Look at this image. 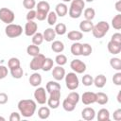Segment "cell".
<instances>
[{
    "instance_id": "obj_1",
    "label": "cell",
    "mask_w": 121,
    "mask_h": 121,
    "mask_svg": "<svg viewBox=\"0 0 121 121\" xmlns=\"http://www.w3.org/2000/svg\"><path fill=\"white\" fill-rule=\"evenodd\" d=\"M20 113L24 117H31L36 112V102L32 99H22L17 104Z\"/></svg>"
},
{
    "instance_id": "obj_2",
    "label": "cell",
    "mask_w": 121,
    "mask_h": 121,
    "mask_svg": "<svg viewBox=\"0 0 121 121\" xmlns=\"http://www.w3.org/2000/svg\"><path fill=\"white\" fill-rule=\"evenodd\" d=\"M110 29V25L106 21H100L96 25H94V27L92 29L93 36L96 39H101L103 38L109 31Z\"/></svg>"
},
{
    "instance_id": "obj_3",
    "label": "cell",
    "mask_w": 121,
    "mask_h": 121,
    "mask_svg": "<svg viewBox=\"0 0 121 121\" xmlns=\"http://www.w3.org/2000/svg\"><path fill=\"white\" fill-rule=\"evenodd\" d=\"M64 78H65V85L69 90L74 91L78 87L79 79L75 72H70L68 74H65Z\"/></svg>"
},
{
    "instance_id": "obj_4",
    "label": "cell",
    "mask_w": 121,
    "mask_h": 121,
    "mask_svg": "<svg viewBox=\"0 0 121 121\" xmlns=\"http://www.w3.org/2000/svg\"><path fill=\"white\" fill-rule=\"evenodd\" d=\"M5 33L9 38H16L23 33V27L17 24H9L5 27Z\"/></svg>"
},
{
    "instance_id": "obj_5",
    "label": "cell",
    "mask_w": 121,
    "mask_h": 121,
    "mask_svg": "<svg viewBox=\"0 0 121 121\" xmlns=\"http://www.w3.org/2000/svg\"><path fill=\"white\" fill-rule=\"evenodd\" d=\"M14 19H15V14L11 9H9L8 8L0 9V20L3 23L9 25V24L13 23Z\"/></svg>"
},
{
    "instance_id": "obj_6",
    "label": "cell",
    "mask_w": 121,
    "mask_h": 121,
    "mask_svg": "<svg viewBox=\"0 0 121 121\" xmlns=\"http://www.w3.org/2000/svg\"><path fill=\"white\" fill-rule=\"evenodd\" d=\"M45 60V56L43 54H41L39 53L37 56H34L32 60L30 61L29 63V67L31 70L33 71H38V70H41L42 67H43V61Z\"/></svg>"
},
{
    "instance_id": "obj_7",
    "label": "cell",
    "mask_w": 121,
    "mask_h": 121,
    "mask_svg": "<svg viewBox=\"0 0 121 121\" xmlns=\"http://www.w3.org/2000/svg\"><path fill=\"white\" fill-rule=\"evenodd\" d=\"M34 98L38 104L43 105L47 101V96H46V92L45 89L43 87H38L34 91Z\"/></svg>"
},
{
    "instance_id": "obj_8",
    "label": "cell",
    "mask_w": 121,
    "mask_h": 121,
    "mask_svg": "<svg viewBox=\"0 0 121 121\" xmlns=\"http://www.w3.org/2000/svg\"><path fill=\"white\" fill-rule=\"evenodd\" d=\"M70 68L76 74H83L85 72V70H86V64L82 60L77 59V60H71V62H70Z\"/></svg>"
},
{
    "instance_id": "obj_9",
    "label": "cell",
    "mask_w": 121,
    "mask_h": 121,
    "mask_svg": "<svg viewBox=\"0 0 121 121\" xmlns=\"http://www.w3.org/2000/svg\"><path fill=\"white\" fill-rule=\"evenodd\" d=\"M96 95L94 92H84L81 95V101L84 105H91L95 103Z\"/></svg>"
},
{
    "instance_id": "obj_10",
    "label": "cell",
    "mask_w": 121,
    "mask_h": 121,
    "mask_svg": "<svg viewBox=\"0 0 121 121\" xmlns=\"http://www.w3.org/2000/svg\"><path fill=\"white\" fill-rule=\"evenodd\" d=\"M37 29H38V25L37 23H35L34 21H27L26 23V26H25V34L28 37H32L36 32H37Z\"/></svg>"
},
{
    "instance_id": "obj_11",
    "label": "cell",
    "mask_w": 121,
    "mask_h": 121,
    "mask_svg": "<svg viewBox=\"0 0 121 121\" xmlns=\"http://www.w3.org/2000/svg\"><path fill=\"white\" fill-rule=\"evenodd\" d=\"M65 74H66V73H65V70H64V68H63L62 66L58 65V66H56V67H53L52 76H53V78H54L55 80L60 81V80H61V79H63L64 77H65Z\"/></svg>"
},
{
    "instance_id": "obj_12",
    "label": "cell",
    "mask_w": 121,
    "mask_h": 121,
    "mask_svg": "<svg viewBox=\"0 0 121 121\" xmlns=\"http://www.w3.org/2000/svg\"><path fill=\"white\" fill-rule=\"evenodd\" d=\"M82 11H83V9L81 8H79V7L76 6V5L71 4L70 8L68 9V15L71 18H73V19H78V18H79L81 16Z\"/></svg>"
},
{
    "instance_id": "obj_13",
    "label": "cell",
    "mask_w": 121,
    "mask_h": 121,
    "mask_svg": "<svg viewBox=\"0 0 121 121\" xmlns=\"http://www.w3.org/2000/svg\"><path fill=\"white\" fill-rule=\"evenodd\" d=\"M81 117L84 120L91 121L95 117V112L93 108L91 107H86L81 111Z\"/></svg>"
},
{
    "instance_id": "obj_14",
    "label": "cell",
    "mask_w": 121,
    "mask_h": 121,
    "mask_svg": "<svg viewBox=\"0 0 121 121\" xmlns=\"http://www.w3.org/2000/svg\"><path fill=\"white\" fill-rule=\"evenodd\" d=\"M55 12L59 17H64L68 13V7L65 3H59L56 5Z\"/></svg>"
},
{
    "instance_id": "obj_15",
    "label": "cell",
    "mask_w": 121,
    "mask_h": 121,
    "mask_svg": "<svg viewBox=\"0 0 121 121\" xmlns=\"http://www.w3.org/2000/svg\"><path fill=\"white\" fill-rule=\"evenodd\" d=\"M42 80H43V78H42L41 74H39V73H37V72H35V73H33L32 75H30V77H29V78H28V81H29L30 85L33 86V87H38V86H40L41 83H42Z\"/></svg>"
},
{
    "instance_id": "obj_16",
    "label": "cell",
    "mask_w": 121,
    "mask_h": 121,
    "mask_svg": "<svg viewBox=\"0 0 121 121\" xmlns=\"http://www.w3.org/2000/svg\"><path fill=\"white\" fill-rule=\"evenodd\" d=\"M56 35H57V34H56L54 28H52V27L46 28V29L43 31V40H44L45 42H48V43L53 42V41L55 40V38H56Z\"/></svg>"
},
{
    "instance_id": "obj_17",
    "label": "cell",
    "mask_w": 121,
    "mask_h": 121,
    "mask_svg": "<svg viewBox=\"0 0 121 121\" xmlns=\"http://www.w3.org/2000/svg\"><path fill=\"white\" fill-rule=\"evenodd\" d=\"M107 48L111 54L116 55V54H119L121 52V43H116L110 41L107 44Z\"/></svg>"
},
{
    "instance_id": "obj_18",
    "label": "cell",
    "mask_w": 121,
    "mask_h": 121,
    "mask_svg": "<svg viewBox=\"0 0 121 121\" xmlns=\"http://www.w3.org/2000/svg\"><path fill=\"white\" fill-rule=\"evenodd\" d=\"M94 27V24L90 20H82L79 23V29L81 32H91Z\"/></svg>"
},
{
    "instance_id": "obj_19",
    "label": "cell",
    "mask_w": 121,
    "mask_h": 121,
    "mask_svg": "<svg viewBox=\"0 0 121 121\" xmlns=\"http://www.w3.org/2000/svg\"><path fill=\"white\" fill-rule=\"evenodd\" d=\"M106 83H107V78L104 75L100 74V75H97L94 78V83L93 84H95V86L96 88H103L106 85Z\"/></svg>"
},
{
    "instance_id": "obj_20",
    "label": "cell",
    "mask_w": 121,
    "mask_h": 121,
    "mask_svg": "<svg viewBox=\"0 0 121 121\" xmlns=\"http://www.w3.org/2000/svg\"><path fill=\"white\" fill-rule=\"evenodd\" d=\"M67 38L74 42H78L83 38V34L81 31L78 30H71L67 34Z\"/></svg>"
},
{
    "instance_id": "obj_21",
    "label": "cell",
    "mask_w": 121,
    "mask_h": 121,
    "mask_svg": "<svg viewBox=\"0 0 121 121\" xmlns=\"http://www.w3.org/2000/svg\"><path fill=\"white\" fill-rule=\"evenodd\" d=\"M97 120L98 121H109L110 120V112L108 109L102 108L97 112Z\"/></svg>"
},
{
    "instance_id": "obj_22",
    "label": "cell",
    "mask_w": 121,
    "mask_h": 121,
    "mask_svg": "<svg viewBox=\"0 0 121 121\" xmlns=\"http://www.w3.org/2000/svg\"><path fill=\"white\" fill-rule=\"evenodd\" d=\"M60 89H61L60 84L57 80H50L46 83V86H45V90L48 93H51L52 91H55V90H60Z\"/></svg>"
},
{
    "instance_id": "obj_23",
    "label": "cell",
    "mask_w": 121,
    "mask_h": 121,
    "mask_svg": "<svg viewBox=\"0 0 121 121\" xmlns=\"http://www.w3.org/2000/svg\"><path fill=\"white\" fill-rule=\"evenodd\" d=\"M51 49L55 53H61L64 50V43L60 41H53L51 44Z\"/></svg>"
},
{
    "instance_id": "obj_24",
    "label": "cell",
    "mask_w": 121,
    "mask_h": 121,
    "mask_svg": "<svg viewBox=\"0 0 121 121\" xmlns=\"http://www.w3.org/2000/svg\"><path fill=\"white\" fill-rule=\"evenodd\" d=\"M38 116L40 119H47L50 116V108L49 107H41L38 110Z\"/></svg>"
},
{
    "instance_id": "obj_25",
    "label": "cell",
    "mask_w": 121,
    "mask_h": 121,
    "mask_svg": "<svg viewBox=\"0 0 121 121\" xmlns=\"http://www.w3.org/2000/svg\"><path fill=\"white\" fill-rule=\"evenodd\" d=\"M95 95H96V100H95L96 103H98L99 105H105L108 103L109 97L105 93L98 92V93H95Z\"/></svg>"
},
{
    "instance_id": "obj_26",
    "label": "cell",
    "mask_w": 121,
    "mask_h": 121,
    "mask_svg": "<svg viewBox=\"0 0 121 121\" xmlns=\"http://www.w3.org/2000/svg\"><path fill=\"white\" fill-rule=\"evenodd\" d=\"M36 10H42L48 13L50 11V5L46 1H40L36 4Z\"/></svg>"
},
{
    "instance_id": "obj_27",
    "label": "cell",
    "mask_w": 121,
    "mask_h": 121,
    "mask_svg": "<svg viewBox=\"0 0 121 121\" xmlns=\"http://www.w3.org/2000/svg\"><path fill=\"white\" fill-rule=\"evenodd\" d=\"M54 30H55V32H56L57 35L61 36V35H64V34L66 33L67 27H66L65 24H63V23H59V24H56V26H55V27H54Z\"/></svg>"
},
{
    "instance_id": "obj_28",
    "label": "cell",
    "mask_w": 121,
    "mask_h": 121,
    "mask_svg": "<svg viewBox=\"0 0 121 121\" xmlns=\"http://www.w3.org/2000/svg\"><path fill=\"white\" fill-rule=\"evenodd\" d=\"M70 51L74 56H80V54H81V43H78V42H75L71 45Z\"/></svg>"
},
{
    "instance_id": "obj_29",
    "label": "cell",
    "mask_w": 121,
    "mask_h": 121,
    "mask_svg": "<svg viewBox=\"0 0 121 121\" xmlns=\"http://www.w3.org/2000/svg\"><path fill=\"white\" fill-rule=\"evenodd\" d=\"M26 53L29 55V56H37L39 53H40V47L39 45H36V44H30L26 47Z\"/></svg>"
},
{
    "instance_id": "obj_30",
    "label": "cell",
    "mask_w": 121,
    "mask_h": 121,
    "mask_svg": "<svg viewBox=\"0 0 121 121\" xmlns=\"http://www.w3.org/2000/svg\"><path fill=\"white\" fill-rule=\"evenodd\" d=\"M10 74H11L12 78L19 79L24 76V70H23V68L21 66H18V67L10 69Z\"/></svg>"
},
{
    "instance_id": "obj_31",
    "label": "cell",
    "mask_w": 121,
    "mask_h": 121,
    "mask_svg": "<svg viewBox=\"0 0 121 121\" xmlns=\"http://www.w3.org/2000/svg\"><path fill=\"white\" fill-rule=\"evenodd\" d=\"M53 66H54V60L51 58H45L43 67H42V70L44 72H48L53 68Z\"/></svg>"
},
{
    "instance_id": "obj_32",
    "label": "cell",
    "mask_w": 121,
    "mask_h": 121,
    "mask_svg": "<svg viewBox=\"0 0 121 121\" xmlns=\"http://www.w3.org/2000/svg\"><path fill=\"white\" fill-rule=\"evenodd\" d=\"M83 16H84L85 20L92 21L95 18V10L93 8H87L83 11Z\"/></svg>"
},
{
    "instance_id": "obj_33",
    "label": "cell",
    "mask_w": 121,
    "mask_h": 121,
    "mask_svg": "<svg viewBox=\"0 0 121 121\" xmlns=\"http://www.w3.org/2000/svg\"><path fill=\"white\" fill-rule=\"evenodd\" d=\"M112 26L116 30H119L121 28V13L116 14L112 19Z\"/></svg>"
},
{
    "instance_id": "obj_34",
    "label": "cell",
    "mask_w": 121,
    "mask_h": 121,
    "mask_svg": "<svg viewBox=\"0 0 121 121\" xmlns=\"http://www.w3.org/2000/svg\"><path fill=\"white\" fill-rule=\"evenodd\" d=\"M93 52V48L89 43H81V56L84 57H88L92 54Z\"/></svg>"
},
{
    "instance_id": "obj_35",
    "label": "cell",
    "mask_w": 121,
    "mask_h": 121,
    "mask_svg": "<svg viewBox=\"0 0 121 121\" xmlns=\"http://www.w3.org/2000/svg\"><path fill=\"white\" fill-rule=\"evenodd\" d=\"M110 65L112 66V68H113L114 70L120 71L121 70V60L119 58H112L110 60Z\"/></svg>"
},
{
    "instance_id": "obj_36",
    "label": "cell",
    "mask_w": 121,
    "mask_h": 121,
    "mask_svg": "<svg viewBox=\"0 0 121 121\" xmlns=\"http://www.w3.org/2000/svg\"><path fill=\"white\" fill-rule=\"evenodd\" d=\"M79 98H80L79 94L77 93V92H71V93H69L68 95L66 96V99H68L69 101H71V102L74 103L75 105H77V104L78 103Z\"/></svg>"
},
{
    "instance_id": "obj_37",
    "label": "cell",
    "mask_w": 121,
    "mask_h": 121,
    "mask_svg": "<svg viewBox=\"0 0 121 121\" xmlns=\"http://www.w3.org/2000/svg\"><path fill=\"white\" fill-rule=\"evenodd\" d=\"M57 19H58V15L56 14L55 11H49V12H48L47 17H46V20H47V23H48L49 26H54V25H56Z\"/></svg>"
},
{
    "instance_id": "obj_38",
    "label": "cell",
    "mask_w": 121,
    "mask_h": 121,
    "mask_svg": "<svg viewBox=\"0 0 121 121\" xmlns=\"http://www.w3.org/2000/svg\"><path fill=\"white\" fill-rule=\"evenodd\" d=\"M43 33L41 32H36L33 36H32V43L33 44H36V45H40L43 43Z\"/></svg>"
},
{
    "instance_id": "obj_39",
    "label": "cell",
    "mask_w": 121,
    "mask_h": 121,
    "mask_svg": "<svg viewBox=\"0 0 121 121\" xmlns=\"http://www.w3.org/2000/svg\"><path fill=\"white\" fill-rule=\"evenodd\" d=\"M62 108L66 112H73L75 110V108H76V105L74 103H72L71 101H69L68 99L65 98L62 101Z\"/></svg>"
},
{
    "instance_id": "obj_40",
    "label": "cell",
    "mask_w": 121,
    "mask_h": 121,
    "mask_svg": "<svg viewBox=\"0 0 121 121\" xmlns=\"http://www.w3.org/2000/svg\"><path fill=\"white\" fill-rule=\"evenodd\" d=\"M18 66H21V62H20V60L18 58L12 57L8 60V67L9 68V70L12 68L18 67Z\"/></svg>"
},
{
    "instance_id": "obj_41",
    "label": "cell",
    "mask_w": 121,
    "mask_h": 121,
    "mask_svg": "<svg viewBox=\"0 0 121 121\" xmlns=\"http://www.w3.org/2000/svg\"><path fill=\"white\" fill-rule=\"evenodd\" d=\"M55 61H56V63L58 64V65H60V66H63L64 64H66V62H67V57L65 56V55H63V54H58L57 56H56V58H55Z\"/></svg>"
},
{
    "instance_id": "obj_42",
    "label": "cell",
    "mask_w": 121,
    "mask_h": 121,
    "mask_svg": "<svg viewBox=\"0 0 121 121\" xmlns=\"http://www.w3.org/2000/svg\"><path fill=\"white\" fill-rule=\"evenodd\" d=\"M48 107L50 109H57L60 106V99L59 98H53V97H49L47 98L46 101Z\"/></svg>"
},
{
    "instance_id": "obj_43",
    "label": "cell",
    "mask_w": 121,
    "mask_h": 121,
    "mask_svg": "<svg viewBox=\"0 0 121 121\" xmlns=\"http://www.w3.org/2000/svg\"><path fill=\"white\" fill-rule=\"evenodd\" d=\"M81 81H82V84H83L84 86H87V87H88V86L93 85V83H94V78H93L91 75L86 74V75H84V76L82 77Z\"/></svg>"
},
{
    "instance_id": "obj_44",
    "label": "cell",
    "mask_w": 121,
    "mask_h": 121,
    "mask_svg": "<svg viewBox=\"0 0 121 121\" xmlns=\"http://www.w3.org/2000/svg\"><path fill=\"white\" fill-rule=\"evenodd\" d=\"M23 6L28 10L33 9L36 7V1L35 0H23Z\"/></svg>"
},
{
    "instance_id": "obj_45",
    "label": "cell",
    "mask_w": 121,
    "mask_h": 121,
    "mask_svg": "<svg viewBox=\"0 0 121 121\" xmlns=\"http://www.w3.org/2000/svg\"><path fill=\"white\" fill-rule=\"evenodd\" d=\"M47 14H48L47 12L42 10H36V19H38V21H43L46 19Z\"/></svg>"
},
{
    "instance_id": "obj_46",
    "label": "cell",
    "mask_w": 121,
    "mask_h": 121,
    "mask_svg": "<svg viewBox=\"0 0 121 121\" xmlns=\"http://www.w3.org/2000/svg\"><path fill=\"white\" fill-rule=\"evenodd\" d=\"M112 82L117 85V86H120L121 85V72H117L113 75L112 77Z\"/></svg>"
},
{
    "instance_id": "obj_47",
    "label": "cell",
    "mask_w": 121,
    "mask_h": 121,
    "mask_svg": "<svg viewBox=\"0 0 121 121\" xmlns=\"http://www.w3.org/2000/svg\"><path fill=\"white\" fill-rule=\"evenodd\" d=\"M111 41L113 42V43H121V34H120L119 32L113 33V34L112 35Z\"/></svg>"
},
{
    "instance_id": "obj_48",
    "label": "cell",
    "mask_w": 121,
    "mask_h": 121,
    "mask_svg": "<svg viewBox=\"0 0 121 121\" xmlns=\"http://www.w3.org/2000/svg\"><path fill=\"white\" fill-rule=\"evenodd\" d=\"M8 73H9L8 68L5 65H0V79L5 78L8 76Z\"/></svg>"
},
{
    "instance_id": "obj_49",
    "label": "cell",
    "mask_w": 121,
    "mask_h": 121,
    "mask_svg": "<svg viewBox=\"0 0 121 121\" xmlns=\"http://www.w3.org/2000/svg\"><path fill=\"white\" fill-rule=\"evenodd\" d=\"M34 19H36V10H34V9L28 10V12L26 13V20L33 21Z\"/></svg>"
},
{
    "instance_id": "obj_50",
    "label": "cell",
    "mask_w": 121,
    "mask_h": 121,
    "mask_svg": "<svg viewBox=\"0 0 121 121\" xmlns=\"http://www.w3.org/2000/svg\"><path fill=\"white\" fill-rule=\"evenodd\" d=\"M21 120V115L20 113L16 112H13L10 113V116H9V121H20Z\"/></svg>"
},
{
    "instance_id": "obj_51",
    "label": "cell",
    "mask_w": 121,
    "mask_h": 121,
    "mask_svg": "<svg viewBox=\"0 0 121 121\" xmlns=\"http://www.w3.org/2000/svg\"><path fill=\"white\" fill-rule=\"evenodd\" d=\"M9 96L6 93H0V105H4L8 102Z\"/></svg>"
},
{
    "instance_id": "obj_52",
    "label": "cell",
    "mask_w": 121,
    "mask_h": 121,
    "mask_svg": "<svg viewBox=\"0 0 121 121\" xmlns=\"http://www.w3.org/2000/svg\"><path fill=\"white\" fill-rule=\"evenodd\" d=\"M113 119L116 121L121 120V109H117L113 112Z\"/></svg>"
},
{
    "instance_id": "obj_53",
    "label": "cell",
    "mask_w": 121,
    "mask_h": 121,
    "mask_svg": "<svg viewBox=\"0 0 121 121\" xmlns=\"http://www.w3.org/2000/svg\"><path fill=\"white\" fill-rule=\"evenodd\" d=\"M115 9L118 12H121V0H117V2L115 3Z\"/></svg>"
},
{
    "instance_id": "obj_54",
    "label": "cell",
    "mask_w": 121,
    "mask_h": 121,
    "mask_svg": "<svg viewBox=\"0 0 121 121\" xmlns=\"http://www.w3.org/2000/svg\"><path fill=\"white\" fill-rule=\"evenodd\" d=\"M117 101H118V103H121V91H119L118 92V95H117Z\"/></svg>"
},
{
    "instance_id": "obj_55",
    "label": "cell",
    "mask_w": 121,
    "mask_h": 121,
    "mask_svg": "<svg viewBox=\"0 0 121 121\" xmlns=\"http://www.w3.org/2000/svg\"><path fill=\"white\" fill-rule=\"evenodd\" d=\"M6 119L4 118V117H2V116H0V121H5Z\"/></svg>"
},
{
    "instance_id": "obj_56",
    "label": "cell",
    "mask_w": 121,
    "mask_h": 121,
    "mask_svg": "<svg viewBox=\"0 0 121 121\" xmlns=\"http://www.w3.org/2000/svg\"><path fill=\"white\" fill-rule=\"evenodd\" d=\"M84 1H86V2H89V3H90V2H93L94 0H84Z\"/></svg>"
},
{
    "instance_id": "obj_57",
    "label": "cell",
    "mask_w": 121,
    "mask_h": 121,
    "mask_svg": "<svg viewBox=\"0 0 121 121\" xmlns=\"http://www.w3.org/2000/svg\"><path fill=\"white\" fill-rule=\"evenodd\" d=\"M62 1H63V2H71L72 0H62Z\"/></svg>"
}]
</instances>
